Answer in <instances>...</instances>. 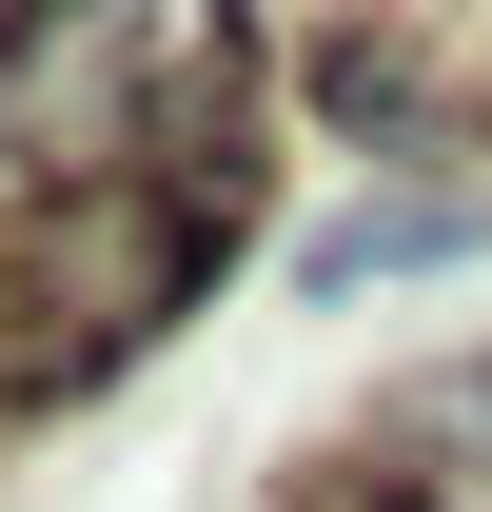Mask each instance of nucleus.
I'll use <instances>...</instances> for the list:
<instances>
[{
    "mask_svg": "<svg viewBox=\"0 0 492 512\" xmlns=\"http://www.w3.org/2000/svg\"><path fill=\"white\" fill-rule=\"evenodd\" d=\"M492 237V178H433V197H355V217H315L296 276L315 296H374V276H433V256H473Z\"/></svg>",
    "mask_w": 492,
    "mask_h": 512,
    "instance_id": "f257e3e1",
    "label": "nucleus"
},
{
    "mask_svg": "<svg viewBox=\"0 0 492 512\" xmlns=\"http://www.w3.org/2000/svg\"><path fill=\"white\" fill-rule=\"evenodd\" d=\"M0 434H20V394H0Z\"/></svg>",
    "mask_w": 492,
    "mask_h": 512,
    "instance_id": "f03ea898",
    "label": "nucleus"
}]
</instances>
